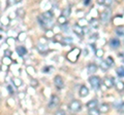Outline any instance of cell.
Listing matches in <instances>:
<instances>
[{
  "mask_svg": "<svg viewBox=\"0 0 124 115\" xmlns=\"http://www.w3.org/2000/svg\"><path fill=\"white\" fill-rule=\"evenodd\" d=\"M115 80L113 77H104L103 79V84L106 85L107 89H112L113 86H115Z\"/></svg>",
  "mask_w": 124,
  "mask_h": 115,
  "instance_id": "obj_6",
  "label": "cell"
},
{
  "mask_svg": "<svg viewBox=\"0 0 124 115\" xmlns=\"http://www.w3.org/2000/svg\"><path fill=\"white\" fill-rule=\"evenodd\" d=\"M7 89H8L9 90V94H14V89H11V86H7Z\"/></svg>",
  "mask_w": 124,
  "mask_h": 115,
  "instance_id": "obj_35",
  "label": "cell"
},
{
  "mask_svg": "<svg viewBox=\"0 0 124 115\" xmlns=\"http://www.w3.org/2000/svg\"><path fill=\"white\" fill-rule=\"evenodd\" d=\"M112 3H113V1H112V0H104L103 5H104V6H110V5H112Z\"/></svg>",
  "mask_w": 124,
  "mask_h": 115,
  "instance_id": "obj_30",
  "label": "cell"
},
{
  "mask_svg": "<svg viewBox=\"0 0 124 115\" xmlns=\"http://www.w3.org/2000/svg\"><path fill=\"white\" fill-rule=\"evenodd\" d=\"M121 57H122V58H123V59H124V52H123V53H122V55H121Z\"/></svg>",
  "mask_w": 124,
  "mask_h": 115,
  "instance_id": "obj_37",
  "label": "cell"
},
{
  "mask_svg": "<svg viewBox=\"0 0 124 115\" xmlns=\"http://www.w3.org/2000/svg\"><path fill=\"white\" fill-rule=\"evenodd\" d=\"M106 62L108 63V65L110 67H112V66H113V65L115 64V61H114V59H113L112 57H108L107 60H106Z\"/></svg>",
  "mask_w": 124,
  "mask_h": 115,
  "instance_id": "obj_26",
  "label": "cell"
},
{
  "mask_svg": "<svg viewBox=\"0 0 124 115\" xmlns=\"http://www.w3.org/2000/svg\"><path fill=\"white\" fill-rule=\"evenodd\" d=\"M99 112L100 113H108V111H110V105L107 104V103H103V104H101L99 106Z\"/></svg>",
  "mask_w": 124,
  "mask_h": 115,
  "instance_id": "obj_13",
  "label": "cell"
},
{
  "mask_svg": "<svg viewBox=\"0 0 124 115\" xmlns=\"http://www.w3.org/2000/svg\"><path fill=\"white\" fill-rule=\"evenodd\" d=\"M116 73H117L119 77H124V66L118 68L117 70H116Z\"/></svg>",
  "mask_w": 124,
  "mask_h": 115,
  "instance_id": "obj_22",
  "label": "cell"
},
{
  "mask_svg": "<svg viewBox=\"0 0 124 115\" xmlns=\"http://www.w3.org/2000/svg\"><path fill=\"white\" fill-rule=\"evenodd\" d=\"M97 65H95V64H89L88 66H87V72L89 74H94L96 71H97Z\"/></svg>",
  "mask_w": 124,
  "mask_h": 115,
  "instance_id": "obj_11",
  "label": "cell"
},
{
  "mask_svg": "<svg viewBox=\"0 0 124 115\" xmlns=\"http://www.w3.org/2000/svg\"><path fill=\"white\" fill-rule=\"evenodd\" d=\"M13 83H14V85L15 86H21L22 84H23V81H22V79L21 78H18V77H14L13 78Z\"/></svg>",
  "mask_w": 124,
  "mask_h": 115,
  "instance_id": "obj_17",
  "label": "cell"
},
{
  "mask_svg": "<svg viewBox=\"0 0 124 115\" xmlns=\"http://www.w3.org/2000/svg\"><path fill=\"white\" fill-rule=\"evenodd\" d=\"M115 87L118 91H123L124 90V82L121 81V80H119V81L115 83Z\"/></svg>",
  "mask_w": 124,
  "mask_h": 115,
  "instance_id": "obj_15",
  "label": "cell"
},
{
  "mask_svg": "<svg viewBox=\"0 0 124 115\" xmlns=\"http://www.w3.org/2000/svg\"><path fill=\"white\" fill-rule=\"evenodd\" d=\"M79 95H80V97H82V98L87 97V96L89 95V89H88L86 85H82V86L80 87Z\"/></svg>",
  "mask_w": 124,
  "mask_h": 115,
  "instance_id": "obj_9",
  "label": "cell"
},
{
  "mask_svg": "<svg viewBox=\"0 0 124 115\" xmlns=\"http://www.w3.org/2000/svg\"><path fill=\"white\" fill-rule=\"evenodd\" d=\"M88 114L89 115H100V112L98 108H94V109H90L88 111Z\"/></svg>",
  "mask_w": 124,
  "mask_h": 115,
  "instance_id": "obj_24",
  "label": "cell"
},
{
  "mask_svg": "<svg viewBox=\"0 0 124 115\" xmlns=\"http://www.w3.org/2000/svg\"><path fill=\"white\" fill-rule=\"evenodd\" d=\"M54 36V32L52 31V30H46V38H53Z\"/></svg>",
  "mask_w": 124,
  "mask_h": 115,
  "instance_id": "obj_29",
  "label": "cell"
},
{
  "mask_svg": "<svg viewBox=\"0 0 124 115\" xmlns=\"http://www.w3.org/2000/svg\"><path fill=\"white\" fill-rule=\"evenodd\" d=\"M31 83H32V86H36L37 84H38V82H37V80H32V81H31Z\"/></svg>",
  "mask_w": 124,
  "mask_h": 115,
  "instance_id": "obj_34",
  "label": "cell"
},
{
  "mask_svg": "<svg viewBox=\"0 0 124 115\" xmlns=\"http://www.w3.org/2000/svg\"><path fill=\"white\" fill-rule=\"evenodd\" d=\"M37 22L39 23V25H40L41 27H48V23H46L40 16H39V17H37Z\"/></svg>",
  "mask_w": 124,
  "mask_h": 115,
  "instance_id": "obj_23",
  "label": "cell"
},
{
  "mask_svg": "<svg viewBox=\"0 0 124 115\" xmlns=\"http://www.w3.org/2000/svg\"><path fill=\"white\" fill-rule=\"evenodd\" d=\"M89 3H90V1H89V0H86V1L84 2V4H85V5H88Z\"/></svg>",
  "mask_w": 124,
  "mask_h": 115,
  "instance_id": "obj_36",
  "label": "cell"
},
{
  "mask_svg": "<svg viewBox=\"0 0 124 115\" xmlns=\"http://www.w3.org/2000/svg\"><path fill=\"white\" fill-rule=\"evenodd\" d=\"M89 83H90V85L92 86V89L96 90L101 85V79H100L98 76H91V77L89 78Z\"/></svg>",
  "mask_w": 124,
  "mask_h": 115,
  "instance_id": "obj_2",
  "label": "cell"
},
{
  "mask_svg": "<svg viewBox=\"0 0 124 115\" xmlns=\"http://www.w3.org/2000/svg\"><path fill=\"white\" fill-rule=\"evenodd\" d=\"M53 16H54V14H53V13H52L51 10H46V11H45V13H41V16H40V17H41V18L44 19V20L49 24V23L51 22V20L53 19Z\"/></svg>",
  "mask_w": 124,
  "mask_h": 115,
  "instance_id": "obj_7",
  "label": "cell"
},
{
  "mask_svg": "<svg viewBox=\"0 0 124 115\" xmlns=\"http://www.w3.org/2000/svg\"><path fill=\"white\" fill-rule=\"evenodd\" d=\"M58 23L61 25V26H65L67 24V19L63 17V16H60L59 18H58Z\"/></svg>",
  "mask_w": 124,
  "mask_h": 115,
  "instance_id": "obj_20",
  "label": "cell"
},
{
  "mask_svg": "<svg viewBox=\"0 0 124 115\" xmlns=\"http://www.w3.org/2000/svg\"><path fill=\"white\" fill-rule=\"evenodd\" d=\"M59 103H60L59 97H58V96H56V95H52V96H51V100H50V102H49V108H50V109L56 108V107L59 105Z\"/></svg>",
  "mask_w": 124,
  "mask_h": 115,
  "instance_id": "obj_4",
  "label": "cell"
},
{
  "mask_svg": "<svg viewBox=\"0 0 124 115\" xmlns=\"http://www.w3.org/2000/svg\"><path fill=\"white\" fill-rule=\"evenodd\" d=\"M95 52V56L97 57V58H101L103 56V51L101 48H98V49H96V51H94Z\"/></svg>",
  "mask_w": 124,
  "mask_h": 115,
  "instance_id": "obj_27",
  "label": "cell"
},
{
  "mask_svg": "<svg viewBox=\"0 0 124 115\" xmlns=\"http://www.w3.org/2000/svg\"><path fill=\"white\" fill-rule=\"evenodd\" d=\"M72 31L75 32L78 36H83L84 34H85L84 29H83L81 26H79V25H75V26H72Z\"/></svg>",
  "mask_w": 124,
  "mask_h": 115,
  "instance_id": "obj_8",
  "label": "cell"
},
{
  "mask_svg": "<svg viewBox=\"0 0 124 115\" xmlns=\"http://www.w3.org/2000/svg\"><path fill=\"white\" fill-rule=\"evenodd\" d=\"M70 13H71V9L69 8V7H66V8H64L63 10H62V13H61V16H63L67 19V17L70 16Z\"/></svg>",
  "mask_w": 124,
  "mask_h": 115,
  "instance_id": "obj_19",
  "label": "cell"
},
{
  "mask_svg": "<svg viewBox=\"0 0 124 115\" xmlns=\"http://www.w3.org/2000/svg\"><path fill=\"white\" fill-rule=\"evenodd\" d=\"M110 18H111V10L110 9L103 10V13H101V16H100V19H101L102 22H108L110 20Z\"/></svg>",
  "mask_w": 124,
  "mask_h": 115,
  "instance_id": "obj_10",
  "label": "cell"
},
{
  "mask_svg": "<svg viewBox=\"0 0 124 115\" xmlns=\"http://www.w3.org/2000/svg\"><path fill=\"white\" fill-rule=\"evenodd\" d=\"M0 98H1V95H0Z\"/></svg>",
  "mask_w": 124,
  "mask_h": 115,
  "instance_id": "obj_38",
  "label": "cell"
},
{
  "mask_svg": "<svg viewBox=\"0 0 124 115\" xmlns=\"http://www.w3.org/2000/svg\"><path fill=\"white\" fill-rule=\"evenodd\" d=\"M100 68H101V70H102V71L106 72V71H108V69H110V66L108 65V63L106 62V61H103V62L100 63Z\"/></svg>",
  "mask_w": 124,
  "mask_h": 115,
  "instance_id": "obj_21",
  "label": "cell"
},
{
  "mask_svg": "<svg viewBox=\"0 0 124 115\" xmlns=\"http://www.w3.org/2000/svg\"><path fill=\"white\" fill-rule=\"evenodd\" d=\"M72 42V38L71 37H63L62 38V41L60 42L61 44H63V45H68V44H70Z\"/></svg>",
  "mask_w": 124,
  "mask_h": 115,
  "instance_id": "obj_16",
  "label": "cell"
},
{
  "mask_svg": "<svg viewBox=\"0 0 124 115\" xmlns=\"http://www.w3.org/2000/svg\"><path fill=\"white\" fill-rule=\"evenodd\" d=\"M81 53V49L80 48H73L72 51H70V52L67 53V59L68 61H70L71 63H76L77 60L79 59Z\"/></svg>",
  "mask_w": 124,
  "mask_h": 115,
  "instance_id": "obj_1",
  "label": "cell"
},
{
  "mask_svg": "<svg viewBox=\"0 0 124 115\" xmlns=\"http://www.w3.org/2000/svg\"><path fill=\"white\" fill-rule=\"evenodd\" d=\"M69 110L71 111V112H79L82 109V104H81L80 101H78V100H73V101L70 102V104L68 106Z\"/></svg>",
  "mask_w": 124,
  "mask_h": 115,
  "instance_id": "obj_3",
  "label": "cell"
},
{
  "mask_svg": "<svg viewBox=\"0 0 124 115\" xmlns=\"http://www.w3.org/2000/svg\"><path fill=\"white\" fill-rule=\"evenodd\" d=\"M37 48H38V51H39L40 52H42L44 51H46V44H42V43H38Z\"/></svg>",
  "mask_w": 124,
  "mask_h": 115,
  "instance_id": "obj_28",
  "label": "cell"
},
{
  "mask_svg": "<svg viewBox=\"0 0 124 115\" xmlns=\"http://www.w3.org/2000/svg\"><path fill=\"white\" fill-rule=\"evenodd\" d=\"M119 112H121V113H124V102L122 103L121 105L119 106V109H118Z\"/></svg>",
  "mask_w": 124,
  "mask_h": 115,
  "instance_id": "obj_32",
  "label": "cell"
},
{
  "mask_svg": "<svg viewBox=\"0 0 124 115\" xmlns=\"http://www.w3.org/2000/svg\"><path fill=\"white\" fill-rule=\"evenodd\" d=\"M55 115H66L63 110H57L55 112Z\"/></svg>",
  "mask_w": 124,
  "mask_h": 115,
  "instance_id": "obj_33",
  "label": "cell"
},
{
  "mask_svg": "<svg viewBox=\"0 0 124 115\" xmlns=\"http://www.w3.org/2000/svg\"><path fill=\"white\" fill-rule=\"evenodd\" d=\"M10 55H11V51H9V49H6V51H4V57L9 58Z\"/></svg>",
  "mask_w": 124,
  "mask_h": 115,
  "instance_id": "obj_31",
  "label": "cell"
},
{
  "mask_svg": "<svg viewBox=\"0 0 124 115\" xmlns=\"http://www.w3.org/2000/svg\"><path fill=\"white\" fill-rule=\"evenodd\" d=\"M97 105H98V101L97 100H91V101H89L86 106L87 108L90 110V109H94V108H97Z\"/></svg>",
  "mask_w": 124,
  "mask_h": 115,
  "instance_id": "obj_12",
  "label": "cell"
},
{
  "mask_svg": "<svg viewBox=\"0 0 124 115\" xmlns=\"http://www.w3.org/2000/svg\"><path fill=\"white\" fill-rule=\"evenodd\" d=\"M54 84H55V86L58 89H61L62 87L64 86V81H63V79H62V77L60 75L55 76V78H54Z\"/></svg>",
  "mask_w": 124,
  "mask_h": 115,
  "instance_id": "obj_5",
  "label": "cell"
},
{
  "mask_svg": "<svg viewBox=\"0 0 124 115\" xmlns=\"http://www.w3.org/2000/svg\"><path fill=\"white\" fill-rule=\"evenodd\" d=\"M110 44H111V46H112V47L116 48V47H118L119 45H120V40H118L117 38H113V39L111 40Z\"/></svg>",
  "mask_w": 124,
  "mask_h": 115,
  "instance_id": "obj_18",
  "label": "cell"
},
{
  "mask_svg": "<svg viewBox=\"0 0 124 115\" xmlns=\"http://www.w3.org/2000/svg\"><path fill=\"white\" fill-rule=\"evenodd\" d=\"M16 51H17V53L20 57H23L25 56L27 53V49L24 47V46H17V48H16Z\"/></svg>",
  "mask_w": 124,
  "mask_h": 115,
  "instance_id": "obj_14",
  "label": "cell"
},
{
  "mask_svg": "<svg viewBox=\"0 0 124 115\" xmlns=\"http://www.w3.org/2000/svg\"><path fill=\"white\" fill-rule=\"evenodd\" d=\"M116 33H117V35H119V36H124V27H122V26L118 27V28L116 29Z\"/></svg>",
  "mask_w": 124,
  "mask_h": 115,
  "instance_id": "obj_25",
  "label": "cell"
}]
</instances>
